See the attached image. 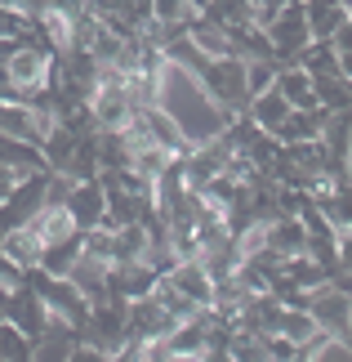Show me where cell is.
<instances>
[{
	"mask_svg": "<svg viewBox=\"0 0 352 362\" xmlns=\"http://www.w3.org/2000/svg\"><path fill=\"white\" fill-rule=\"evenodd\" d=\"M157 107L178 125V134L188 139V144H205V139L223 134L228 121H232L201 90V81L192 72H183V67H174V63H161V72H157Z\"/></svg>",
	"mask_w": 352,
	"mask_h": 362,
	"instance_id": "1",
	"label": "cell"
},
{
	"mask_svg": "<svg viewBox=\"0 0 352 362\" xmlns=\"http://www.w3.org/2000/svg\"><path fill=\"white\" fill-rule=\"evenodd\" d=\"M49 63H54V54H49V49L27 45L23 36H9L5 45H0V67H5L9 86L18 90V103H27V99H32V94H36L40 86H45Z\"/></svg>",
	"mask_w": 352,
	"mask_h": 362,
	"instance_id": "2",
	"label": "cell"
},
{
	"mask_svg": "<svg viewBox=\"0 0 352 362\" xmlns=\"http://www.w3.org/2000/svg\"><path fill=\"white\" fill-rule=\"evenodd\" d=\"M299 309L317 322L321 336H330L334 344H348V322H352L348 282H326V286H317V291H303Z\"/></svg>",
	"mask_w": 352,
	"mask_h": 362,
	"instance_id": "3",
	"label": "cell"
},
{
	"mask_svg": "<svg viewBox=\"0 0 352 362\" xmlns=\"http://www.w3.org/2000/svg\"><path fill=\"white\" fill-rule=\"evenodd\" d=\"M196 81H201V90L214 99L228 117L236 112H245V103H250V90H245V59H210L201 72H196Z\"/></svg>",
	"mask_w": 352,
	"mask_h": 362,
	"instance_id": "4",
	"label": "cell"
},
{
	"mask_svg": "<svg viewBox=\"0 0 352 362\" xmlns=\"http://www.w3.org/2000/svg\"><path fill=\"white\" fill-rule=\"evenodd\" d=\"M263 36H267V45H272V59L290 63L294 54L312 40L308 36V18H303V0H286V5L263 23Z\"/></svg>",
	"mask_w": 352,
	"mask_h": 362,
	"instance_id": "5",
	"label": "cell"
},
{
	"mask_svg": "<svg viewBox=\"0 0 352 362\" xmlns=\"http://www.w3.org/2000/svg\"><path fill=\"white\" fill-rule=\"evenodd\" d=\"M125 340H130L125 336V300L107 296V300L90 304V317H85V327H80V344H94V349H103V354H116Z\"/></svg>",
	"mask_w": 352,
	"mask_h": 362,
	"instance_id": "6",
	"label": "cell"
},
{
	"mask_svg": "<svg viewBox=\"0 0 352 362\" xmlns=\"http://www.w3.org/2000/svg\"><path fill=\"white\" fill-rule=\"evenodd\" d=\"M5 322L18 331V336H27V340H40L45 327H49V309L40 304V296L23 282V277L5 291Z\"/></svg>",
	"mask_w": 352,
	"mask_h": 362,
	"instance_id": "7",
	"label": "cell"
},
{
	"mask_svg": "<svg viewBox=\"0 0 352 362\" xmlns=\"http://www.w3.org/2000/svg\"><path fill=\"white\" fill-rule=\"evenodd\" d=\"M170 331H174V317L165 313L152 296L125 304V336H130V340H138V344H161Z\"/></svg>",
	"mask_w": 352,
	"mask_h": 362,
	"instance_id": "8",
	"label": "cell"
},
{
	"mask_svg": "<svg viewBox=\"0 0 352 362\" xmlns=\"http://www.w3.org/2000/svg\"><path fill=\"white\" fill-rule=\"evenodd\" d=\"M152 286H157V269H152L147 259H116L107 264V296L116 300H143L152 296Z\"/></svg>",
	"mask_w": 352,
	"mask_h": 362,
	"instance_id": "9",
	"label": "cell"
},
{
	"mask_svg": "<svg viewBox=\"0 0 352 362\" xmlns=\"http://www.w3.org/2000/svg\"><path fill=\"white\" fill-rule=\"evenodd\" d=\"M165 282H170L183 300H192L196 309H210L214 304V277L201 269V259H178L170 273H165Z\"/></svg>",
	"mask_w": 352,
	"mask_h": 362,
	"instance_id": "10",
	"label": "cell"
},
{
	"mask_svg": "<svg viewBox=\"0 0 352 362\" xmlns=\"http://www.w3.org/2000/svg\"><path fill=\"white\" fill-rule=\"evenodd\" d=\"M63 206H67V215H72L76 233L98 228V224H103V206H107L103 184H98V179H80V184H72V192H67Z\"/></svg>",
	"mask_w": 352,
	"mask_h": 362,
	"instance_id": "11",
	"label": "cell"
},
{
	"mask_svg": "<svg viewBox=\"0 0 352 362\" xmlns=\"http://www.w3.org/2000/svg\"><path fill=\"white\" fill-rule=\"evenodd\" d=\"M303 18H308V36L312 40H330L339 27L352 23V9L339 0H303Z\"/></svg>",
	"mask_w": 352,
	"mask_h": 362,
	"instance_id": "12",
	"label": "cell"
},
{
	"mask_svg": "<svg viewBox=\"0 0 352 362\" xmlns=\"http://www.w3.org/2000/svg\"><path fill=\"white\" fill-rule=\"evenodd\" d=\"M330 112H321V107H290V117L272 130L277 144H312L321 139V125H326Z\"/></svg>",
	"mask_w": 352,
	"mask_h": 362,
	"instance_id": "13",
	"label": "cell"
},
{
	"mask_svg": "<svg viewBox=\"0 0 352 362\" xmlns=\"http://www.w3.org/2000/svg\"><path fill=\"white\" fill-rule=\"evenodd\" d=\"M0 255H5L18 273H27V269H36V259H40V238L32 228H9L5 238H0Z\"/></svg>",
	"mask_w": 352,
	"mask_h": 362,
	"instance_id": "14",
	"label": "cell"
},
{
	"mask_svg": "<svg viewBox=\"0 0 352 362\" xmlns=\"http://www.w3.org/2000/svg\"><path fill=\"white\" fill-rule=\"evenodd\" d=\"M245 117H250V121H255V125H259V130H267V134H272V130H277V125H281V121H286V117H290V103H286V99H281V90H277V86H267V90H259V94H255V99H250V103H245Z\"/></svg>",
	"mask_w": 352,
	"mask_h": 362,
	"instance_id": "15",
	"label": "cell"
},
{
	"mask_svg": "<svg viewBox=\"0 0 352 362\" xmlns=\"http://www.w3.org/2000/svg\"><path fill=\"white\" fill-rule=\"evenodd\" d=\"M272 86L281 90V99H286L290 107H317L312 99V76L303 72V67H294V63H281L277 67V81Z\"/></svg>",
	"mask_w": 352,
	"mask_h": 362,
	"instance_id": "16",
	"label": "cell"
},
{
	"mask_svg": "<svg viewBox=\"0 0 352 362\" xmlns=\"http://www.w3.org/2000/svg\"><path fill=\"white\" fill-rule=\"evenodd\" d=\"M76 255H80V233H72V238H63V242L40 246L36 269L49 273V277H67V273H72V264H76Z\"/></svg>",
	"mask_w": 352,
	"mask_h": 362,
	"instance_id": "17",
	"label": "cell"
},
{
	"mask_svg": "<svg viewBox=\"0 0 352 362\" xmlns=\"http://www.w3.org/2000/svg\"><path fill=\"white\" fill-rule=\"evenodd\" d=\"M312 99L321 112H348L352 107V76H312Z\"/></svg>",
	"mask_w": 352,
	"mask_h": 362,
	"instance_id": "18",
	"label": "cell"
},
{
	"mask_svg": "<svg viewBox=\"0 0 352 362\" xmlns=\"http://www.w3.org/2000/svg\"><path fill=\"white\" fill-rule=\"evenodd\" d=\"M40 238V246H49V242H63V238H72L76 224H72V215H67V206H45L32 224H27Z\"/></svg>",
	"mask_w": 352,
	"mask_h": 362,
	"instance_id": "19",
	"label": "cell"
},
{
	"mask_svg": "<svg viewBox=\"0 0 352 362\" xmlns=\"http://www.w3.org/2000/svg\"><path fill=\"white\" fill-rule=\"evenodd\" d=\"M111 242H116V259H143L147 255V228L143 224L111 228ZM116 259H111V264H116Z\"/></svg>",
	"mask_w": 352,
	"mask_h": 362,
	"instance_id": "20",
	"label": "cell"
},
{
	"mask_svg": "<svg viewBox=\"0 0 352 362\" xmlns=\"http://www.w3.org/2000/svg\"><path fill=\"white\" fill-rule=\"evenodd\" d=\"M192 0H152V23H165V27H183L192 18Z\"/></svg>",
	"mask_w": 352,
	"mask_h": 362,
	"instance_id": "21",
	"label": "cell"
},
{
	"mask_svg": "<svg viewBox=\"0 0 352 362\" xmlns=\"http://www.w3.org/2000/svg\"><path fill=\"white\" fill-rule=\"evenodd\" d=\"M67 362H111V354L94 349V344H76V349L67 354Z\"/></svg>",
	"mask_w": 352,
	"mask_h": 362,
	"instance_id": "22",
	"label": "cell"
},
{
	"mask_svg": "<svg viewBox=\"0 0 352 362\" xmlns=\"http://www.w3.org/2000/svg\"><path fill=\"white\" fill-rule=\"evenodd\" d=\"M13 179H18V170L13 165H0V202L9 197V188H13Z\"/></svg>",
	"mask_w": 352,
	"mask_h": 362,
	"instance_id": "23",
	"label": "cell"
},
{
	"mask_svg": "<svg viewBox=\"0 0 352 362\" xmlns=\"http://www.w3.org/2000/svg\"><path fill=\"white\" fill-rule=\"evenodd\" d=\"M18 277H23V273L13 269V264H9L5 255H0V286H13V282H18Z\"/></svg>",
	"mask_w": 352,
	"mask_h": 362,
	"instance_id": "24",
	"label": "cell"
},
{
	"mask_svg": "<svg viewBox=\"0 0 352 362\" xmlns=\"http://www.w3.org/2000/svg\"><path fill=\"white\" fill-rule=\"evenodd\" d=\"M0 103H18V90L9 86V76H5V67H0Z\"/></svg>",
	"mask_w": 352,
	"mask_h": 362,
	"instance_id": "25",
	"label": "cell"
},
{
	"mask_svg": "<svg viewBox=\"0 0 352 362\" xmlns=\"http://www.w3.org/2000/svg\"><path fill=\"white\" fill-rule=\"evenodd\" d=\"M201 5H205V0H192V9H201Z\"/></svg>",
	"mask_w": 352,
	"mask_h": 362,
	"instance_id": "26",
	"label": "cell"
},
{
	"mask_svg": "<svg viewBox=\"0 0 352 362\" xmlns=\"http://www.w3.org/2000/svg\"><path fill=\"white\" fill-rule=\"evenodd\" d=\"M339 5H352V0H339Z\"/></svg>",
	"mask_w": 352,
	"mask_h": 362,
	"instance_id": "27",
	"label": "cell"
},
{
	"mask_svg": "<svg viewBox=\"0 0 352 362\" xmlns=\"http://www.w3.org/2000/svg\"><path fill=\"white\" fill-rule=\"evenodd\" d=\"M0 45H5V40H0Z\"/></svg>",
	"mask_w": 352,
	"mask_h": 362,
	"instance_id": "28",
	"label": "cell"
}]
</instances>
